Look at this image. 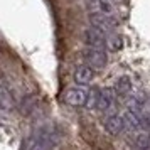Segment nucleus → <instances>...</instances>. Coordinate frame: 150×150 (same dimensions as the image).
Returning a JSON list of instances; mask_svg holds the SVG:
<instances>
[{
    "label": "nucleus",
    "mask_w": 150,
    "mask_h": 150,
    "mask_svg": "<svg viewBox=\"0 0 150 150\" xmlns=\"http://www.w3.org/2000/svg\"><path fill=\"white\" fill-rule=\"evenodd\" d=\"M54 149V135L51 128H41L29 143L27 150H52Z\"/></svg>",
    "instance_id": "f257e3e1"
},
{
    "label": "nucleus",
    "mask_w": 150,
    "mask_h": 150,
    "mask_svg": "<svg viewBox=\"0 0 150 150\" xmlns=\"http://www.w3.org/2000/svg\"><path fill=\"white\" fill-rule=\"evenodd\" d=\"M81 57L83 61L86 62V66L93 69H101L106 66V62H108V56L106 52L103 51V49H93V47H86L81 51Z\"/></svg>",
    "instance_id": "f03ea898"
},
{
    "label": "nucleus",
    "mask_w": 150,
    "mask_h": 150,
    "mask_svg": "<svg viewBox=\"0 0 150 150\" xmlns=\"http://www.w3.org/2000/svg\"><path fill=\"white\" fill-rule=\"evenodd\" d=\"M83 41L84 44L88 46V47H93V49H103L106 47V34L100 30V29L93 27V25H89L83 30Z\"/></svg>",
    "instance_id": "7ed1b4c3"
},
{
    "label": "nucleus",
    "mask_w": 150,
    "mask_h": 150,
    "mask_svg": "<svg viewBox=\"0 0 150 150\" xmlns=\"http://www.w3.org/2000/svg\"><path fill=\"white\" fill-rule=\"evenodd\" d=\"M88 21L93 27L100 29L103 32H113L118 29V19L115 15H105V14H89Z\"/></svg>",
    "instance_id": "20e7f679"
},
{
    "label": "nucleus",
    "mask_w": 150,
    "mask_h": 150,
    "mask_svg": "<svg viewBox=\"0 0 150 150\" xmlns=\"http://www.w3.org/2000/svg\"><path fill=\"white\" fill-rule=\"evenodd\" d=\"M89 98V91H86L81 86H74V88H68L64 91V101L71 105V106H86Z\"/></svg>",
    "instance_id": "39448f33"
},
{
    "label": "nucleus",
    "mask_w": 150,
    "mask_h": 150,
    "mask_svg": "<svg viewBox=\"0 0 150 150\" xmlns=\"http://www.w3.org/2000/svg\"><path fill=\"white\" fill-rule=\"evenodd\" d=\"M103 127H105V130L110 135H120L123 132V128H125V120H123L122 115L111 113V115H108L103 120Z\"/></svg>",
    "instance_id": "423d86ee"
},
{
    "label": "nucleus",
    "mask_w": 150,
    "mask_h": 150,
    "mask_svg": "<svg viewBox=\"0 0 150 150\" xmlns=\"http://www.w3.org/2000/svg\"><path fill=\"white\" fill-rule=\"evenodd\" d=\"M93 78H95V71L89 68V66H86V64H81V66H78L74 69V81L81 88L86 86V84H89V83L93 81Z\"/></svg>",
    "instance_id": "0eeeda50"
},
{
    "label": "nucleus",
    "mask_w": 150,
    "mask_h": 150,
    "mask_svg": "<svg viewBox=\"0 0 150 150\" xmlns=\"http://www.w3.org/2000/svg\"><path fill=\"white\" fill-rule=\"evenodd\" d=\"M88 8L89 14H105V15H113V4L106 0H88Z\"/></svg>",
    "instance_id": "6e6552de"
},
{
    "label": "nucleus",
    "mask_w": 150,
    "mask_h": 150,
    "mask_svg": "<svg viewBox=\"0 0 150 150\" xmlns=\"http://www.w3.org/2000/svg\"><path fill=\"white\" fill-rule=\"evenodd\" d=\"M113 103H115V93L108 88L101 89V91H100V98H98L96 108L100 110V111H108V110L113 108Z\"/></svg>",
    "instance_id": "1a4fd4ad"
},
{
    "label": "nucleus",
    "mask_w": 150,
    "mask_h": 150,
    "mask_svg": "<svg viewBox=\"0 0 150 150\" xmlns=\"http://www.w3.org/2000/svg\"><path fill=\"white\" fill-rule=\"evenodd\" d=\"M115 93L120 96V98H127V96L132 93V81H130V78L122 76V78H118V79H116Z\"/></svg>",
    "instance_id": "9d476101"
},
{
    "label": "nucleus",
    "mask_w": 150,
    "mask_h": 150,
    "mask_svg": "<svg viewBox=\"0 0 150 150\" xmlns=\"http://www.w3.org/2000/svg\"><path fill=\"white\" fill-rule=\"evenodd\" d=\"M123 120H125V127H127V128H130V130H138V128H142L140 116L137 115V113H133V111H130V110L125 113Z\"/></svg>",
    "instance_id": "9b49d317"
},
{
    "label": "nucleus",
    "mask_w": 150,
    "mask_h": 150,
    "mask_svg": "<svg viewBox=\"0 0 150 150\" xmlns=\"http://www.w3.org/2000/svg\"><path fill=\"white\" fill-rule=\"evenodd\" d=\"M133 143H135V147H137V149H140V150H147V149L150 147V138H149V135L138 133V135L135 137Z\"/></svg>",
    "instance_id": "f8f14e48"
},
{
    "label": "nucleus",
    "mask_w": 150,
    "mask_h": 150,
    "mask_svg": "<svg viewBox=\"0 0 150 150\" xmlns=\"http://www.w3.org/2000/svg\"><path fill=\"white\" fill-rule=\"evenodd\" d=\"M110 46V49H113V51H118V49H122L123 46V41L120 35L116 34H108V42H106Z\"/></svg>",
    "instance_id": "ddd939ff"
},
{
    "label": "nucleus",
    "mask_w": 150,
    "mask_h": 150,
    "mask_svg": "<svg viewBox=\"0 0 150 150\" xmlns=\"http://www.w3.org/2000/svg\"><path fill=\"white\" fill-rule=\"evenodd\" d=\"M106 2H111L113 4V2H120V0H106Z\"/></svg>",
    "instance_id": "4468645a"
}]
</instances>
